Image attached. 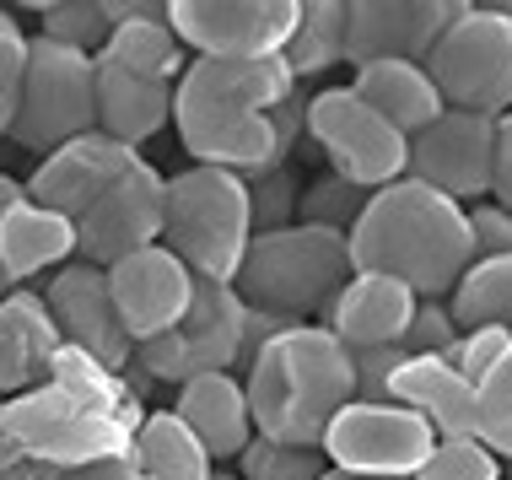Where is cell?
<instances>
[{
  "label": "cell",
  "mask_w": 512,
  "mask_h": 480,
  "mask_svg": "<svg viewBox=\"0 0 512 480\" xmlns=\"http://www.w3.org/2000/svg\"><path fill=\"white\" fill-rule=\"evenodd\" d=\"M302 135H308V98L292 92V98L270 114V141H275V162H281V168H286V157H292V146Z\"/></svg>",
  "instance_id": "obj_41"
},
{
  "label": "cell",
  "mask_w": 512,
  "mask_h": 480,
  "mask_svg": "<svg viewBox=\"0 0 512 480\" xmlns=\"http://www.w3.org/2000/svg\"><path fill=\"white\" fill-rule=\"evenodd\" d=\"M38 11H44V38L92 54V60L103 54V44H108L103 0H54V6H38Z\"/></svg>",
  "instance_id": "obj_33"
},
{
  "label": "cell",
  "mask_w": 512,
  "mask_h": 480,
  "mask_svg": "<svg viewBox=\"0 0 512 480\" xmlns=\"http://www.w3.org/2000/svg\"><path fill=\"white\" fill-rule=\"evenodd\" d=\"M243 297L221 281H195V297H189V313L178 319L168 335L135 346V362L146 367L151 378L178 383L184 389L189 378L205 373H232L243 356Z\"/></svg>",
  "instance_id": "obj_10"
},
{
  "label": "cell",
  "mask_w": 512,
  "mask_h": 480,
  "mask_svg": "<svg viewBox=\"0 0 512 480\" xmlns=\"http://www.w3.org/2000/svg\"><path fill=\"white\" fill-rule=\"evenodd\" d=\"M44 308H49V324L60 335L65 351L87 356L98 367H124L135 356L130 335L119 324V308H114V292H108V270L98 265H60L49 276V292H44Z\"/></svg>",
  "instance_id": "obj_14"
},
{
  "label": "cell",
  "mask_w": 512,
  "mask_h": 480,
  "mask_svg": "<svg viewBox=\"0 0 512 480\" xmlns=\"http://www.w3.org/2000/svg\"><path fill=\"white\" fill-rule=\"evenodd\" d=\"M130 459L146 480H211L216 464L200 448V437L173 416V410H157V416H141L130 443Z\"/></svg>",
  "instance_id": "obj_26"
},
{
  "label": "cell",
  "mask_w": 512,
  "mask_h": 480,
  "mask_svg": "<svg viewBox=\"0 0 512 480\" xmlns=\"http://www.w3.org/2000/svg\"><path fill=\"white\" fill-rule=\"evenodd\" d=\"M22 470V454H17V443H11V432H6V416H0V480H11Z\"/></svg>",
  "instance_id": "obj_44"
},
{
  "label": "cell",
  "mask_w": 512,
  "mask_h": 480,
  "mask_svg": "<svg viewBox=\"0 0 512 480\" xmlns=\"http://www.w3.org/2000/svg\"><path fill=\"white\" fill-rule=\"evenodd\" d=\"M405 362L399 346H378V351H351V373H356V400L362 405H389V378Z\"/></svg>",
  "instance_id": "obj_39"
},
{
  "label": "cell",
  "mask_w": 512,
  "mask_h": 480,
  "mask_svg": "<svg viewBox=\"0 0 512 480\" xmlns=\"http://www.w3.org/2000/svg\"><path fill=\"white\" fill-rule=\"evenodd\" d=\"M243 189H248V222H254V238L297 227V195H302V184L286 168L243 178Z\"/></svg>",
  "instance_id": "obj_34"
},
{
  "label": "cell",
  "mask_w": 512,
  "mask_h": 480,
  "mask_svg": "<svg viewBox=\"0 0 512 480\" xmlns=\"http://www.w3.org/2000/svg\"><path fill=\"white\" fill-rule=\"evenodd\" d=\"M405 178L437 189L442 200H486L496 178V119L442 108L421 135H410V168Z\"/></svg>",
  "instance_id": "obj_13"
},
{
  "label": "cell",
  "mask_w": 512,
  "mask_h": 480,
  "mask_svg": "<svg viewBox=\"0 0 512 480\" xmlns=\"http://www.w3.org/2000/svg\"><path fill=\"white\" fill-rule=\"evenodd\" d=\"M108 292H114V308H119L130 346H146V340L168 335L189 313L195 276L157 243V249H141V254L119 259V265H108Z\"/></svg>",
  "instance_id": "obj_18"
},
{
  "label": "cell",
  "mask_w": 512,
  "mask_h": 480,
  "mask_svg": "<svg viewBox=\"0 0 512 480\" xmlns=\"http://www.w3.org/2000/svg\"><path fill=\"white\" fill-rule=\"evenodd\" d=\"M238 464H243L238 480H324L329 475L324 448H286V443H270V437H254L238 454Z\"/></svg>",
  "instance_id": "obj_31"
},
{
  "label": "cell",
  "mask_w": 512,
  "mask_h": 480,
  "mask_svg": "<svg viewBox=\"0 0 512 480\" xmlns=\"http://www.w3.org/2000/svg\"><path fill=\"white\" fill-rule=\"evenodd\" d=\"M415 303H421V297H415L410 286H399L389 276H362V270H356V276L340 286V297L329 303L324 329L340 340L345 351L399 346L410 319H415Z\"/></svg>",
  "instance_id": "obj_20"
},
{
  "label": "cell",
  "mask_w": 512,
  "mask_h": 480,
  "mask_svg": "<svg viewBox=\"0 0 512 480\" xmlns=\"http://www.w3.org/2000/svg\"><path fill=\"white\" fill-rule=\"evenodd\" d=\"M507 351H512V335H507V329H464L459 346L448 351V362H453V373H459L464 383H480Z\"/></svg>",
  "instance_id": "obj_38"
},
{
  "label": "cell",
  "mask_w": 512,
  "mask_h": 480,
  "mask_svg": "<svg viewBox=\"0 0 512 480\" xmlns=\"http://www.w3.org/2000/svg\"><path fill=\"white\" fill-rule=\"evenodd\" d=\"M173 125V87L151 76H130L119 65L98 60V130L114 135V141L135 146L151 141L157 130Z\"/></svg>",
  "instance_id": "obj_23"
},
{
  "label": "cell",
  "mask_w": 512,
  "mask_h": 480,
  "mask_svg": "<svg viewBox=\"0 0 512 480\" xmlns=\"http://www.w3.org/2000/svg\"><path fill=\"white\" fill-rule=\"evenodd\" d=\"M17 200H27V189L17 184V178H6V173H0V216H6Z\"/></svg>",
  "instance_id": "obj_45"
},
{
  "label": "cell",
  "mask_w": 512,
  "mask_h": 480,
  "mask_svg": "<svg viewBox=\"0 0 512 480\" xmlns=\"http://www.w3.org/2000/svg\"><path fill=\"white\" fill-rule=\"evenodd\" d=\"M340 60H345V0H308V6H297V27L281 49V65L292 71V81L324 76Z\"/></svg>",
  "instance_id": "obj_28"
},
{
  "label": "cell",
  "mask_w": 512,
  "mask_h": 480,
  "mask_svg": "<svg viewBox=\"0 0 512 480\" xmlns=\"http://www.w3.org/2000/svg\"><path fill=\"white\" fill-rule=\"evenodd\" d=\"M0 416H6L22 464H38V470L119 459L130 454L135 427H141V405L108 378V367L87 362V373H71V367H60V356H54L49 378L6 400Z\"/></svg>",
  "instance_id": "obj_3"
},
{
  "label": "cell",
  "mask_w": 512,
  "mask_h": 480,
  "mask_svg": "<svg viewBox=\"0 0 512 480\" xmlns=\"http://www.w3.org/2000/svg\"><path fill=\"white\" fill-rule=\"evenodd\" d=\"M469 243H475V259H507L512 254V211H502L496 200H480L469 211Z\"/></svg>",
  "instance_id": "obj_40"
},
{
  "label": "cell",
  "mask_w": 512,
  "mask_h": 480,
  "mask_svg": "<svg viewBox=\"0 0 512 480\" xmlns=\"http://www.w3.org/2000/svg\"><path fill=\"white\" fill-rule=\"evenodd\" d=\"M178 421L200 437V448L211 454V464H227L238 459L248 443H254V416H248V394H243V378L232 373H205V378H189L178 389Z\"/></svg>",
  "instance_id": "obj_22"
},
{
  "label": "cell",
  "mask_w": 512,
  "mask_h": 480,
  "mask_svg": "<svg viewBox=\"0 0 512 480\" xmlns=\"http://www.w3.org/2000/svg\"><path fill=\"white\" fill-rule=\"evenodd\" d=\"M448 313L464 329H507L512 335V254L507 259H475L464 281L448 292Z\"/></svg>",
  "instance_id": "obj_29"
},
{
  "label": "cell",
  "mask_w": 512,
  "mask_h": 480,
  "mask_svg": "<svg viewBox=\"0 0 512 480\" xmlns=\"http://www.w3.org/2000/svg\"><path fill=\"white\" fill-rule=\"evenodd\" d=\"M442 108L480 119L512 114V11L507 6H464L426 54Z\"/></svg>",
  "instance_id": "obj_8"
},
{
  "label": "cell",
  "mask_w": 512,
  "mask_h": 480,
  "mask_svg": "<svg viewBox=\"0 0 512 480\" xmlns=\"http://www.w3.org/2000/svg\"><path fill=\"white\" fill-rule=\"evenodd\" d=\"M507 480H512V475H507Z\"/></svg>",
  "instance_id": "obj_50"
},
{
  "label": "cell",
  "mask_w": 512,
  "mask_h": 480,
  "mask_svg": "<svg viewBox=\"0 0 512 480\" xmlns=\"http://www.w3.org/2000/svg\"><path fill=\"white\" fill-rule=\"evenodd\" d=\"M44 480H146L135 470L130 454L119 459H98V464H76V470H44Z\"/></svg>",
  "instance_id": "obj_42"
},
{
  "label": "cell",
  "mask_w": 512,
  "mask_h": 480,
  "mask_svg": "<svg viewBox=\"0 0 512 480\" xmlns=\"http://www.w3.org/2000/svg\"><path fill=\"white\" fill-rule=\"evenodd\" d=\"M162 178L151 162L130 168L108 189L103 200H92V211L76 222V259L81 265H119V259L157 249L162 243Z\"/></svg>",
  "instance_id": "obj_15"
},
{
  "label": "cell",
  "mask_w": 512,
  "mask_h": 480,
  "mask_svg": "<svg viewBox=\"0 0 512 480\" xmlns=\"http://www.w3.org/2000/svg\"><path fill=\"white\" fill-rule=\"evenodd\" d=\"M459 346V324H453L448 303H415V319L405 329V340H399V351L405 356H448Z\"/></svg>",
  "instance_id": "obj_37"
},
{
  "label": "cell",
  "mask_w": 512,
  "mask_h": 480,
  "mask_svg": "<svg viewBox=\"0 0 512 480\" xmlns=\"http://www.w3.org/2000/svg\"><path fill=\"white\" fill-rule=\"evenodd\" d=\"M0 297H6V276H0Z\"/></svg>",
  "instance_id": "obj_48"
},
{
  "label": "cell",
  "mask_w": 512,
  "mask_h": 480,
  "mask_svg": "<svg viewBox=\"0 0 512 480\" xmlns=\"http://www.w3.org/2000/svg\"><path fill=\"white\" fill-rule=\"evenodd\" d=\"M491 195L502 211H512V114L496 119V178H491Z\"/></svg>",
  "instance_id": "obj_43"
},
{
  "label": "cell",
  "mask_w": 512,
  "mask_h": 480,
  "mask_svg": "<svg viewBox=\"0 0 512 480\" xmlns=\"http://www.w3.org/2000/svg\"><path fill=\"white\" fill-rule=\"evenodd\" d=\"M318 448H324V459L335 464V470L372 475V480H415L421 464L432 459L437 432L394 400L389 405L351 400L335 421H329V432Z\"/></svg>",
  "instance_id": "obj_11"
},
{
  "label": "cell",
  "mask_w": 512,
  "mask_h": 480,
  "mask_svg": "<svg viewBox=\"0 0 512 480\" xmlns=\"http://www.w3.org/2000/svg\"><path fill=\"white\" fill-rule=\"evenodd\" d=\"M367 211V189L345 184V178L324 173V178H308L297 195V222L302 227H329V232H345L351 238L356 216Z\"/></svg>",
  "instance_id": "obj_30"
},
{
  "label": "cell",
  "mask_w": 512,
  "mask_h": 480,
  "mask_svg": "<svg viewBox=\"0 0 512 480\" xmlns=\"http://www.w3.org/2000/svg\"><path fill=\"white\" fill-rule=\"evenodd\" d=\"M324 480H372V475H351V470H335V464H329V475Z\"/></svg>",
  "instance_id": "obj_46"
},
{
  "label": "cell",
  "mask_w": 512,
  "mask_h": 480,
  "mask_svg": "<svg viewBox=\"0 0 512 480\" xmlns=\"http://www.w3.org/2000/svg\"><path fill=\"white\" fill-rule=\"evenodd\" d=\"M351 265L362 276H389L410 286L421 303H442L464 270L475 265L469 243V211L442 200L437 189L399 178L389 189H372L367 211L351 227Z\"/></svg>",
  "instance_id": "obj_2"
},
{
  "label": "cell",
  "mask_w": 512,
  "mask_h": 480,
  "mask_svg": "<svg viewBox=\"0 0 512 480\" xmlns=\"http://www.w3.org/2000/svg\"><path fill=\"white\" fill-rule=\"evenodd\" d=\"M22 71H27V33H22V22L0 6V141L11 135V119H17Z\"/></svg>",
  "instance_id": "obj_36"
},
{
  "label": "cell",
  "mask_w": 512,
  "mask_h": 480,
  "mask_svg": "<svg viewBox=\"0 0 512 480\" xmlns=\"http://www.w3.org/2000/svg\"><path fill=\"white\" fill-rule=\"evenodd\" d=\"M254 222H248V189L227 168H189L162 184V249L195 281H221L232 286Z\"/></svg>",
  "instance_id": "obj_6"
},
{
  "label": "cell",
  "mask_w": 512,
  "mask_h": 480,
  "mask_svg": "<svg viewBox=\"0 0 512 480\" xmlns=\"http://www.w3.org/2000/svg\"><path fill=\"white\" fill-rule=\"evenodd\" d=\"M71 254H76V222H65V216H54L33 200H17L0 216V276H6V286L44 276Z\"/></svg>",
  "instance_id": "obj_24"
},
{
  "label": "cell",
  "mask_w": 512,
  "mask_h": 480,
  "mask_svg": "<svg viewBox=\"0 0 512 480\" xmlns=\"http://www.w3.org/2000/svg\"><path fill=\"white\" fill-rule=\"evenodd\" d=\"M475 410H480V443L496 459H512V351L475 383Z\"/></svg>",
  "instance_id": "obj_32"
},
{
  "label": "cell",
  "mask_w": 512,
  "mask_h": 480,
  "mask_svg": "<svg viewBox=\"0 0 512 480\" xmlns=\"http://www.w3.org/2000/svg\"><path fill=\"white\" fill-rule=\"evenodd\" d=\"M389 400L405 405L410 416H421L437 432V443H459V437L480 432L475 383L453 373L448 356H405L389 378Z\"/></svg>",
  "instance_id": "obj_19"
},
{
  "label": "cell",
  "mask_w": 512,
  "mask_h": 480,
  "mask_svg": "<svg viewBox=\"0 0 512 480\" xmlns=\"http://www.w3.org/2000/svg\"><path fill=\"white\" fill-rule=\"evenodd\" d=\"M297 92L281 54L265 60H200L189 54L184 76L173 81V125L200 168H227L238 178L275 173L270 114Z\"/></svg>",
  "instance_id": "obj_1"
},
{
  "label": "cell",
  "mask_w": 512,
  "mask_h": 480,
  "mask_svg": "<svg viewBox=\"0 0 512 480\" xmlns=\"http://www.w3.org/2000/svg\"><path fill=\"white\" fill-rule=\"evenodd\" d=\"M302 0H173L168 22L200 60H265L281 54Z\"/></svg>",
  "instance_id": "obj_12"
},
{
  "label": "cell",
  "mask_w": 512,
  "mask_h": 480,
  "mask_svg": "<svg viewBox=\"0 0 512 480\" xmlns=\"http://www.w3.org/2000/svg\"><path fill=\"white\" fill-rule=\"evenodd\" d=\"M507 11H512V6H507Z\"/></svg>",
  "instance_id": "obj_49"
},
{
  "label": "cell",
  "mask_w": 512,
  "mask_h": 480,
  "mask_svg": "<svg viewBox=\"0 0 512 480\" xmlns=\"http://www.w3.org/2000/svg\"><path fill=\"white\" fill-rule=\"evenodd\" d=\"M98 130V60L81 49H65L54 38H27V71H22V98L11 135L22 152H60Z\"/></svg>",
  "instance_id": "obj_7"
},
{
  "label": "cell",
  "mask_w": 512,
  "mask_h": 480,
  "mask_svg": "<svg viewBox=\"0 0 512 480\" xmlns=\"http://www.w3.org/2000/svg\"><path fill=\"white\" fill-rule=\"evenodd\" d=\"M243 394L254 437L286 448H318L329 421L356 400L351 351L324 324H292L265 340L259 356L243 367Z\"/></svg>",
  "instance_id": "obj_4"
},
{
  "label": "cell",
  "mask_w": 512,
  "mask_h": 480,
  "mask_svg": "<svg viewBox=\"0 0 512 480\" xmlns=\"http://www.w3.org/2000/svg\"><path fill=\"white\" fill-rule=\"evenodd\" d=\"M130 168H141V152L114 141V135H103V130H92L81 141L60 146V152H49L22 189L33 205L65 216V222H81L92 211V200H103Z\"/></svg>",
  "instance_id": "obj_17"
},
{
  "label": "cell",
  "mask_w": 512,
  "mask_h": 480,
  "mask_svg": "<svg viewBox=\"0 0 512 480\" xmlns=\"http://www.w3.org/2000/svg\"><path fill=\"white\" fill-rule=\"evenodd\" d=\"M60 335L49 324V308L38 292H6L0 297V405L38 389L49 378Z\"/></svg>",
  "instance_id": "obj_21"
},
{
  "label": "cell",
  "mask_w": 512,
  "mask_h": 480,
  "mask_svg": "<svg viewBox=\"0 0 512 480\" xmlns=\"http://www.w3.org/2000/svg\"><path fill=\"white\" fill-rule=\"evenodd\" d=\"M415 480H507V475H502V459L480 437H459V443H437Z\"/></svg>",
  "instance_id": "obj_35"
},
{
  "label": "cell",
  "mask_w": 512,
  "mask_h": 480,
  "mask_svg": "<svg viewBox=\"0 0 512 480\" xmlns=\"http://www.w3.org/2000/svg\"><path fill=\"white\" fill-rule=\"evenodd\" d=\"M351 276L356 265L345 232L297 222L286 232H265V238L248 243L238 276H232V292L254 313H275L286 324H324L329 303Z\"/></svg>",
  "instance_id": "obj_5"
},
{
  "label": "cell",
  "mask_w": 512,
  "mask_h": 480,
  "mask_svg": "<svg viewBox=\"0 0 512 480\" xmlns=\"http://www.w3.org/2000/svg\"><path fill=\"white\" fill-rule=\"evenodd\" d=\"M98 60L119 65V71H130V76H151V81H168L173 87V81L184 76L189 54L173 38L168 11H162V17H130L119 27H108V44H103Z\"/></svg>",
  "instance_id": "obj_27"
},
{
  "label": "cell",
  "mask_w": 512,
  "mask_h": 480,
  "mask_svg": "<svg viewBox=\"0 0 512 480\" xmlns=\"http://www.w3.org/2000/svg\"><path fill=\"white\" fill-rule=\"evenodd\" d=\"M459 11H464V0H351L345 6V60L351 65H378V60L421 65Z\"/></svg>",
  "instance_id": "obj_16"
},
{
  "label": "cell",
  "mask_w": 512,
  "mask_h": 480,
  "mask_svg": "<svg viewBox=\"0 0 512 480\" xmlns=\"http://www.w3.org/2000/svg\"><path fill=\"white\" fill-rule=\"evenodd\" d=\"M351 92H356V98H362L378 119H389V125L405 135V141H410V135H421V130L442 114V98H437L432 76H426V65H410V60L356 65Z\"/></svg>",
  "instance_id": "obj_25"
},
{
  "label": "cell",
  "mask_w": 512,
  "mask_h": 480,
  "mask_svg": "<svg viewBox=\"0 0 512 480\" xmlns=\"http://www.w3.org/2000/svg\"><path fill=\"white\" fill-rule=\"evenodd\" d=\"M308 135L329 157V173L356 189H389L410 168V141L389 119H378L351 87H329L308 98Z\"/></svg>",
  "instance_id": "obj_9"
},
{
  "label": "cell",
  "mask_w": 512,
  "mask_h": 480,
  "mask_svg": "<svg viewBox=\"0 0 512 480\" xmlns=\"http://www.w3.org/2000/svg\"><path fill=\"white\" fill-rule=\"evenodd\" d=\"M211 480H238V475H227V470H216V475H211Z\"/></svg>",
  "instance_id": "obj_47"
}]
</instances>
